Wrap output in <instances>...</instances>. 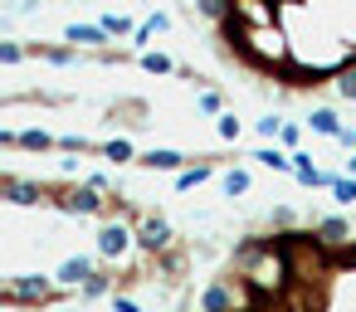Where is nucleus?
Returning <instances> with one entry per match:
<instances>
[{"instance_id": "nucleus-1", "label": "nucleus", "mask_w": 356, "mask_h": 312, "mask_svg": "<svg viewBox=\"0 0 356 312\" xmlns=\"http://www.w3.org/2000/svg\"><path fill=\"white\" fill-rule=\"evenodd\" d=\"M307 122H312V132H322V137H341V132H346V127L337 122V113H332V108H317Z\"/></svg>"}, {"instance_id": "nucleus-2", "label": "nucleus", "mask_w": 356, "mask_h": 312, "mask_svg": "<svg viewBox=\"0 0 356 312\" xmlns=\"http://www.w3.org/2000/svg\"><path fill=\"white\" fill-rule=\"evenodd\" d=\"M181 161H186V156H181V151H166V147H161V151H147V156H142V166H152V171H176Z\"/></svg>"}, {"instance_id": "nucleus-3", "label": "nucleus", "mask_w": 356, "mask_h": 312, "mask_svg": "<svg viewBox=\"0 0 356 312\" xmlns=\"http://www.w3.org/2000/svg\"><path fill=\"white\" fill-rule=\"evenodd\" d=\"M298 166H293V176H298V186H327V176L312 166V156H293Z\"/></svg>"}, {"instance_id": "nucleus-4", "label": "nucleus", "mask_w": 356, "mask_h": 312, "mask_svg": "<svg viewBox=\"0 0 356 312\" xmlns=\"http://www.w3.org/2000/svg\"><path fill=\"white\" fill-rule=\"evenodd\" d=\"M69 40H74V44H103L108 30H103V25H69Z\"/></svg>"}, {"instance_id": "nucleus-5", "label": "nucleus", "mask_w": 356, "mask_h": 312, "mask_svg": "<svg viewBox=\"0 0 356 312\" xmlns=\"http://www.w3.org/2000/svg\"><path fill=\"white\" fill-rule=\"evenodd\" d=\"M254 161H259V166H268V171H293V161H288L278 147H259V151H254Z\"/></svg>"}, {"instance_id": "nucleus-6", "label": "nucleus", "mask_w": 356, "mask_h": 312, "mask_svg": "<svg viewBox=\"0 0 356 312\" xmlns=\"http://www.w3.org/2000/svg\"><path fill=\"white\" fill-rule=\"evenodd\" d=\"M210 176H215V161H205V166H191V171H181V176H176V186H181V190H191V186H200V181H210Z\"/></svg>"}, {"instance_id": "nucleus-7", "label": "nucleus", "mask_w": 356, "mask_h": 312, "mask_svg": "<svg viewBox=\"0 0 356 312\" xmlns=\"http://www.w3.org/2000/svg\"><path fill=\"white\" fill-rule=\"evenodd\" d=\"M142 69H147V74H171L176 64H171L166 54H142Z\"/></svg>"}, {"instance_id": "nucleus-8", "label": "nucleus", "mask_w": 356, "mask_h": 312, "mask_svg": "<svg viewBox=\"0 0 356 312\" xmlns=\"http://www.w3.org/2000/svg\"><path fill=\"white\" fill-rule=\"evenodd\" d=\"M249 190V171H229L225 176V195H244Z\"/></svg>"}, {"instance_id": "nucleus-9", "label": "nucleus", "mask_w": 356, "mask_h": 312, "mask_svg": "<svg viewBox=\"0 0 356 312\" xmlns=\"http://www.w3.org/2000/svg\"><path fill=\"white\" fill-rule=\"evenodd\" d=\"M103 30L108 35H132V20L127 15H103Z\"/></svg>"}, {"instance_id": "nucleus-10", "label": "nucleus", "mask_w": 356, "mask_h": 312, "mask_svg": "<svg viewBox=\"0 0 356 312\" xmlns=\"http://www.w3.org/2000/svg\"><path fill=\"white\" fill-rule=\"evenodd\" d=\"M337 93L356 103V69H341V79H337Z\"/></svg>"}, {"instance_id": "nucleus-11", "label": "nucleus", "mask_w": 356, "mask_h": 312, "mask_svg": "<svg viewBox=\"0 0 356 312\" xmlns=\"http://www.w3.org/2000/svg\"><path fill=\"white\" fill-rule=\"evenodd\" d=\"M332 190H337V200H341V205H351V200H356V181H332Z\"/></svg>"}, {"instance_id": "nucleus-12", "label": "nucleus", "mask_w": 356, "mask_h": 312, "mask_svg": "<svg viewBox=\"0 0 356 312\" xmlns=\"http://www.w3.org/2000/svg\"><path fill=\"white\" fill-rule=\"evenodd\" d=\"M220 137H239V117H234V113L220 117Z\"/></svg>"}, {"instance_id": "nucleus-13", "label": "nucleus", "mask_w": 356, "mask_h": 312, "mask_svg": "<svg viewBox=\"0 0 356 312\" xmlns=\"http://www.w3.org/2000/svg\"><path fill=\"white\" fill-rule=\"evenodd\" d=\"M195 103H200V108H205V113H220V93H200V98H195Z\"/></svg>"}, {"instance_id": "nucleus-14", "label": "nucleus", "mask_w": 356, "mask_h": 312, "mask_svg": "<svg viewBox=\"0 0 356 312\" xmlns=\"http://www.w3.org/2000/svg\"><path fill=\"white\" fill-rule=\"evenodd\" d=\"M278 137H283V142H288V147H293V142H298V137H302V127H298V122H283V132H278Z\"/></svg>"}, {"instance_id": "nucleus-15", "label": "nucleus", "mask_w": 356, "mask_h": 312, "mask_svg": "<svg viewBox=\"0 0 356 312\" xmlns=\"http://www.w3.org/2000/svg\"><path fill=\"white\" fill-rule=\"evenodd\" d=\"M346 171H351V176H356V151H351V156H346Z\"/></svg>"}]
</instances>
